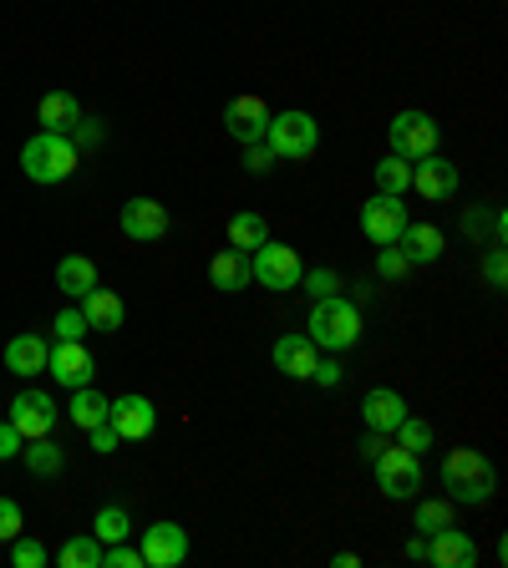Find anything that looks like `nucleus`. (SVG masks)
<instances>
[{
  "label": "nucleus",
  "mask_w": 508,
  "mask_h": 568,
  "mask_svg": "<svg viewBox=\"0 0 508 568\" xmlns=\"http://www.w3.org/2000/svg\"><path fill=\"white\" fill-rule=\"evenodd\" d=\"M407 188H412V163L397 158V153L376 163V193H391V199H401Z\"/></svg>",
  "instance_id": "nucleus-28"
},
{
  "label": "nucleus",
  "mask_w": 508,
  "mask_h": 568,
  "mask_svg": "<svg viewBox=\"0 0 508 568\" xmlns=\"http://www.w3.org/2000/svg\"><path fill=\"white\" fill-rule=\"evenodd\" d=\"M46 356H52L46 335L26 331V335H15V341L5 345V370H11V376H21V381H31V376H41V370H46Z\"/></svg>",
  "instance_id": "nucleus-18"
},
{
  "label": "nucleus",
  "mask_w": 508,
  "mask_h": 568,
  "mask_svg": "<svg viewBox=\"0 0 508 568\" xmlns=\"http://www.w3.org/2000/svg\"><path fill=\"white\" fill-rule=\"evenodd\" d=\"M21 447H26V436L15 432L11 422H0V463H11V457H21Z\"/></svg>",
  "instance_id": "nucleus-41"
},
{
  "label": "nucleus",
  "mask_w": 508,
  "mask_h": 568,
  "mask_svg": "<svg viewBox=\"0 0 508 568\" xmlns=\"http://www.w3.org/2000/svg\"><path fill=\"white\" fill-rule=\"evenodd\" d=\"M108 406H112V397H102L92 386H77V391H71V426L92 432L97 422H108Z\"/></svg>",
  "instance_id": "nucleus-27"
},
{
  "label": "nucleus",
  "mask_w": 508,
  "mask_h": 568,
  "mask_svg": "<svg viewBox=\"0 0 508 568\" xmlns=\"http://www.w3.org/2000/svg\"><path fill=\"white\" fill-rule=\"evenodd\" d=\"M15 533H21V502L0 498V543H11Z\"/></svg>",
  "instance_id": "nucleus-39"
},
{
  "label": "nucleus",
  "mask_w": 508,
  "mask_h": 568,
  "mask_svg": "<svg viewBox=\"0 0 508 568\" xmlns=\"http://www.w3.org/2000/svg\"><path fill=\"white\" fill-rule=\"evenodd\" d=\"M244 168H250V172H269V168H275V153H269L265 143H250V147H244Z\"/></svg>",
  "instance_id": "nucleus-42"
},
{
  "label": "nucleus",
  "mask_w": 508,
  "mask_h": 568,
  "mask_svg": "<svg viewBox=\"0 0 508 568\" xmlns=\"http://www.w3.org/2000/svg\"><path fill=\"white\" fill-rule=\"evenodd\" d=\"M401 416H407V401H401V391H391V386H372L362 397V422L372 426V432H397Z\"/></svg>",
  "instance_id": "nucleus-16"
},
{
  "label": "nucleus",
  "mask_w": 508,
  "mask_h": 568,
  "mask_svg": "<svg viewBox=\"0 0 508 568\" xmlns=\"http://www.w3.org/2000/svg\"><path fill=\"white\" fill-rule=\"evenodd\" d=\"M407 269H412V259L401 254V244H382V249H376V275L382 279H401Z\"/></svg>",
  "instance_id": "nucleus-34"
},
{
  "label": "nucleus",
  "mask_w": 508,
  "mask_h": 568,
  "mask_svg": "<svg viewBox=\"0 0 508 568\" xmlns=\"http://www.w3.org/2000/svg\"><path fill=\"white\" fill-rule=\"evenodd\" d=\"M442 488L453 492V502H488L494 498V463L478 447H457L442 457Z\"/></svg>",
  "instance_id": "nucleus-3"
},
{
  "label": "nucleus",
  "mask_w": 508,
  "mask_h": 568,
  "mask_svg": "<svg viewBox=\"0 0 508 568\" xmlns=\"http://www.w3.org/2000/svg\"><path fill=\"white\" fill-rule=\"evenodd\" d=\"M391 436L387 432H372V426H366V436L362 442H356V452H362V463H376V457H382V447H387Z\"/></svg>",
  "instance_id": "nucleus-43"
},
{
  "label": "nucleus",
  "mask_w": 508,
  "mask_h": 568,
  "mask_svg": "<svg viewBox=\"0 0 508 568\" xmlns=\"http://www.w3.org/2000/svg\"><path fill=\"white\" fill-rule=\"evenodd\" d=\"M46 370H52V381H56V386L77 391V386H92L97 360H92V350H87L81 341H56V345H52V356H46Z\"/></svg>",
  "instance_id": "nucleus-11"
},
{
  "label": "nucleus",
  "mask_w": 508,
  "mask_h": 568,
  "mask_svg": "<svg viewBox=\"0 0 508 568\" xmlns=\"http://www.w3.org/2000/svg\"><path fill=\"white\" fill-rule=\"evenodd\" d=\"M102 564L108 568H143V548H128V538L108 543V548H102Z\"/></svg>",
  "instance_id": "nucleus-37"
},
{
  "label": "nucleus",
  "mask_w": 508,
  "mask_h": 568,
  "mask_svg": "<svg viewBox=\"0 0 508 568\" xmlns=\"http://www.w3.org/2000/svg\"><path fill=\"white\" fill-rule=\"evenodd\" d=\"M310 341L321 345V350H351V345L362 341V310L346 294L310 300Z\"/></svg>",
  "instance_id": "nucleus-2"
},
{
  "label": "nucleus",
  "mask_w": 508,
  "mask_h": 568,
  "mask_svg": "<svg viewBox=\"0 0 508 568\" xmlns=\"http://www.w3.org/2000/svg\"><path fill=\"white\" fill-rule=\"evenodd\" d=\"M265 147L275 153V158H310L316 147H321V122L310 118V112H300V107H290V112H275L265 127Z\"/></svg>",
  "instance_id": "nucleus-4"
},
{
  "label": "nucleus",
  "mask_w": 508,
  "mask_h": 568,
  "mask_svg": "<svg viewBox=\"0 0 508 568\" xmlns=\"http://www.w3.org/2000/svg\"><path fill=\"white\" fill-rule=\"evenodd\" d=\"M422 558L438 568H478V543L457 528V523H448V528L428 533V554Z\"/></svg>",
  "instance_id": "nucleus-15"
},
{
  "label": "nucleus",
  "mask_w": 508,
  "mask_h": 568,
  "mask_svg": "<svg viewBox=\"0 0 508 568\" xmlns=\"http://www.w3.org/2000/svg\"><path fill=\"white\" fill-rule=\"evenodd\" d=\"M376 488H382V498L391 502H412L417 492H422V457H412L407 447H397V442H387L382 447V457H376Z\"/></svg>",
  "instance_id": "nucleus-5"
},
{
  "label": "nucleus",
  "mask_w": 508,
  "mask_h": 568,
  "mask_svg": "<svg viewBox=\"0 0 508 568\" xmlns=\"http://www.w3.org/2000/svg\"><path fill=\"white\" fill-rule=\"evenodd\" d=\"M77 143L62 133H36L26 147H21V172H26L31 183L41 188H56V183H67L71 172H77Z\"/></svg>",
  "instance_id": "nucleus-1"
},
{
  "label": "nucleus",
  "mask_w": 508,
  "mask_h": 568,
  "mask_svg": "<svg viewBox=\"0 0 508 568\" xmlns=\"http://www.w3.org/2000/svg\"><path fill=\"white\" fill-rule=\"evenodd\" d=\"M269 238V224H265V213H254V209H244V213H234L229 219V249H240V254H254L259 244Z\"/></svg>",
  "instance_id": "nucleus-26"
},
{
  "label": "nucleus",
  "mask_w": 508,
  "mask_h": 568,
  "mask_svg": "<svg viewBox=\"0 0 508 568\" xmlns=\"http://www.w3.org/2000/svg\"><path fill=\"white\" fill-rule=\"evenodd\" d=\"M56 416H62V411H56V401L46 397V391H36V386H31V391H21V397L11 401V416H5V422H11L15 432L31 442V436H52Z\"/></svg>",
  "instance_id": "nucleus-13"
},
{
  "label": "nucleus",
  "mask_w": 508,
  "mask_h": 568,
  "mask_svg": "<svg viewBox=\"0 0 508 568\" xmlns=\"http://www.w3.org/2000/svg\"><path fill=\"white\" fill-rule=\"evenodd\" d=\"M21 463H26L31 477H62V467H67V452L56 447L52 436H31L26 447H21Z\"/></svg>",
  "instance_id": "nucleus-25"
},
{
  "label": "nucleus",
  "mask_w": 508,
  "mask_h": 568,
  "mask_svg": "<svg viewBox=\"0 0 508 568\" xmlns=\"http://www.w3.org/2000/svg\"><path fill=\"white\" fill-rule=\"evenodd\" d=\"M92 533H97V543L108 548V543H122L128 533H133V517H128V508H97Z\"/></svg>",
  "instance_id": "nucleus-31"
},
{
  "label": "nucleus",
  "mask_w": 508,
  "mask_h": 568,
  "mask_svg": "<svg viewBox=\"0 0 508 568\" xmlns=\"http://www.w3.org/2000/svg\"><path fill=\"white\" fill-rule=\"evenodd\" d=\"M387 143H391V153H397V158L417 163V158H432V153H438L442 133H438V122H432L428 112L407 107V112H397V118H391Z\"/></svg>",
  "instance_id": "nucleus-7"
},
{
  "label": "nucleus",
  "mask_w": 508,
  "mask_h": 568,
  "mask_svg": "<svg viewBox=\"0 0 508 568\" xmlns=\"http://www.w3.org/2000/svg\"><path fill=\"white\" fill-rule=\"evenodd\" d=\"M118 224L128 238H137V244H158L168 229H174V219H168V203L158 199H128L118 213Z\"/></svg>",
  "instance_id": "nucleus-10"
},
{
  "label": "nucleus",
  "mask_w": 508,
  "mask_h": 568,
  "mask_svg": "<svg viewBox=\"0 0 508 568\" xmlns=\"http://www.w3.org/2000/svg\"><path fill=\"white\" fill-rule=\"evenodd\" d=\"M397 244H401V254H407L412 265H438L442 259V229L438 224H407Z\"/></svg>",
  "instance_id": "nucleus-22"
},
{
  "label": "nucleus",
  "mask_w": 508,
  "mask_h": 568,
  "mask_svg": "<svg viewBox=\"0 0 508 568\" xmlns=\"http://www.w3.org/2000/svg\"><path fill=\"white\" fill-rule=\"evenodd\" d=\"M300 290H306L310 300H325V294H341V275H335V269H310V275H300Z\"/></svg>",
  "instance_id": "nucleus-35"
},
{
  "label": "nucleus",
  "mask_w": 508,
  "mask_h": 568,
  "mask_svg": "<svg viewBox=\"0 0 508 568\" xmlns=\"http://www.w3.org/2000/svg\"><path fill=\"white\" fill-rule=\"evenodd\" d=\"M422 554H428V538H422V533H417V538L407 543V558H422Z\"/></svg>",
  "instance_id": "nucleus-45"
},
{
  "label": "nucleus",
  "mask_w": 508,
  "mask_h": 568,
  "mask_svg": "<svg viewBox=\"0 0 508 568\" xmlns=\"http://www.w3.org/2000/svg\"><path fill=\"white\" fill-rule=\"evenodd\" d=\"M81 315H87V331H122V320H128V304L118 300V294L112 290H102V285H97V290H87L81 294Z\"/></svg>",
  "instance_id": "nucleus-19"
},
{
  "label": "nucleus",
  "mask_w": 508,
  "mask_h": 568,
  "mask_svg": "<svg viewBox=\"0 0 508 568\" xmlns=\"http://www.w3.org/2000/svg\"><path fill=\"white\" fill-rule=\"evenodd\" d=\"M407 224H412V219H407V203L391 199V193H372V199L362 203V234L372 238V244H397Z\"/></svg>",
  "instance_id": "nucleus-9"
},
{
  "label": "nucleus",
  "mask_w": 508,
  "mask_h": 568,
  "mask_svg": "<svg viewBox=\"0 0 508 568\" xmlns=\"http://www.w3.org/2000/svg\"><path fill=\"white\" fill-rule=\"evenodd\" d=\"M108 422L118 426L122 442H143V436H153V426H158V406L147 397H137V391H128V397H118L108 406Z\"/></svg>",
  "instance_id": "nucleus-14"
},
{
  "label": "nucleus",
  "mask_w": 508,
  "mask_h": 568,
  "mask_svg": "<svg viewBox=\"0 0 508 568\" xmlns=\"http://www.w3.org/2000/svg\"><path fill=\"white\" fill-rule=\"evenodd\" d=\"M453 523V502L448 498H428V502H417V513H412V528L428 538V533H438V528H448Z\"/></svg>",
  "instance_id": "nucleus-32"
},
{
  "label": "nucleus",
  "mask_w": 508,
  "mask_h": 568,
  "mask_svg": "<svg viewBox=\"0 0 508 568\" xmlns=\"http://www.w3.org/2000/svg\"><path fill=\"white\" fill-rule=\"evenodd\" d=\"M52 331H56V341H81V335H87V315H81V304H67V310L52 320Z\"/></svg>",
  "instance_id": "nucleus-36"
},
{
  "label": "nucleus",
  "mask_w": 508,
  "mask_h": 568,
  "mask_svg": "<svg viewBox=\"0 0 508 568\" xmlns=\"http://www.w3.org/2000/svg\"><path fill=\"white\" fill-rule=\"evenodd\" d=\"M62 568H102V543L97 533H81V538H67L62 543Z\"/></svg>",
  "instance_id": "nucleus-29"
},
{
  "label": "nucleus",
  "mask_w": 508,
  "mask_h": 568,
  "mask_svg": "<svg viewBox=\"0 0 508 568\" xmlns=\"http://www.w3.org/2000/svg\"><path fill=\"white\" fill-rule=\"evenodd\" d=\"M36 122H41V133H62L71 137V127L81 122V102L71 92H46L36 107Z\"/></svg>",
  "instance_id": "nucleus-20"
},
{
  "label": "nucleus",
  "mask_w": 508,
  "mask_h": 568,
  "mask_svg": "<svg viewBox=\"0 0 508 568\" xmlns=\"http://www.w3.org/2000/svg\"><path fill=\"white\" fill-rule=\"evenodd\" d=\"M275 366H280L290 381H310V370H316V341H310V335H280V341H275Z\"/></svg>",
  "instance_id": "nucleus-21"
},
{
  "label": "nucleus",
  "mask_w": 508,
  "mask_h": 568,
  "mask_svg": "<svg viewBox=\"0 0 508 568\" xmlns=\"http://www.w3.org/2000/svg\"><path fill=\"white\" fill-rule=\"evenodd\" d=\"M300 275H306V265H300V254L290 249V244H275V238H265L259 249L250 254V279L254 285H265V290L285 294L300 285Z\"/></svg>",
  "instance_id": "nucleus-6"
},
{
  "label": "nucleus",
  "mask_w": 508,
  "mask_h": 568,
  "mask_svg": "<svg viewBox=\"0 0 508 568\" xmlns=\"http://www.w3.org/2000/svg\"><path fill=\"white\" fill-rule=\"evenodd\" d=\"M412 188L417 193H422V199H453L457 193V168L448 158H438V153H432V158H417L412 163Z\"/></svg>",
  "instance_id": "nucleus-17"
},
{
  "label": "nucleus",
  "mask_w": 508,
  "mask_h": 568,
  "mask_svg": "<svg viewBox=\"0 0 508 568\" xmlns=\"http://www.w3.org/2000/svg\"><path fill=\"white\" fill-rule=\"evenodd\" d=\"M483 279H488L494 290H504V285H508V254H504V244H494V249H488V259H483Z\"/></svg>",
  "instance_id": "nucleus-38"
},
{
  "label": "nucleus",
  "mask_w": 508,
  "mask_h": 568,
  "mask_svg": "<svg viewBox=\"0 0 508 568\" xmlns=\"http://www.w3.org/2000/svg\"><path fill=\"white\" fill-rule=\"evenodd\" d=\"M209 285H214V290H224V294L244 290V285H250V254L219 249L214 259H209Z\"/></svg>",
  "instance_id": "nucleus-23"
},
{
  "label": "nucleus",
  "mask_w": 508,
  "mask_h": 568,
  "mask_svg": "<svg viewBox=\"0 0 508 568\" xmlns=\"http://www.w3.org/2000/svg\"><path fill=\"white\" fill-rule=\"evenodd\" d=\"M269 102L265 97H254V92H240L234 102L224 107V127H229V137L240 147H250V143H265V127H269Z\"/></svg>",
  "instance_id": "nucleus-8"
},
{
  "label": "nucleus",
  "mask_w": 508,
  "mask_h": 568,
  "mask_svg": "<svg viewBox=\"0 0 508 568\" xmlns=\"http://www.w3.org/2000/svg\"><path fill=\"white\" fill-rule=\"evenodd\" d=\"M11 564L15 568H41V564H46V543H41V538H21V533H15V538H11Z\"/></svg>",
  "instance_id": "nucleus-33"
},
{
  "label": "nucleus",
  "mask_w": 508,
  "mask_h": 568,
  "mask_svg": "<svg viewBox=\"0 0 508 568\" xmlns=\"http://www.w3.org/2000/svg\"><path fill=\"white\" fill-rule=\"evenodd\" d=\"M143 568H178L188 558V533L178 528V523H153V528H143Z\"/></svg>",
  "instance_id": "nucleus-12"
},
{
  "label": "nucleus",
  "mask_w": 508,
  "mask_h": 568,
  "mask_svg": "<svg viewBox=\"0 0 508 568\" xmlns=\"http://www.w3.org/2000/svg\"><path fill=\"white\" fill-rule=\"evenodd\" d=\"M56 290L67 294V300H81L87 290H97V265L87 254H67V259L56 265Z\"/></svg>",
  "instance_id": "nucleus-24"
},
{
  "label": "nucleus",
  "mask_w": 508,
  "mask_h": 568,
  "mask_svg": "<svg viewBox=\"0 0 508 568\" xmlns=\"http://www.w3.org/2000/svg\"><path fill=\"white\" fill-rule=\"evenodd\" d=\"M397 447H407L412 452V457H422V452H432V442H438V432H432V422H422V416H412V411H407V416H401V426L397 432Z\"/></svg>",
  "instance_id": "nucleus-30"
},
{
  "label": "nucleus",
  "mask_w": 508,
  "mask_h": 568,
  "mask_svg": "<svg viewBox=\"0 0 508 568\" xmlns=\"http://www.w3.org/2000/svg\"><path fill=\"white\" fill-rule=\"evenodd\" d=\"M310 381H321V386H341V366H335V360H316V370H310Z\"/></svg>",
  "instance_id": "nucleus-44"
},
{
  "label": "nucleus",
  "mask_w": 508,
  "mask_h": 568,
  "mask_svg": "<svg viewBox=\"0 0 508 568\" xmlns=\"http://www.w3.org/2000/svg\"><path fill=\"white\" fill-rule=\"evenodd\" d=\"M87 436H92V452H102V457H108V452H118V442H122L118 426H112V422H97Z\"/></svg>",
  "instance_id": "nucleus-40"
}]
</instances>
